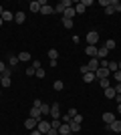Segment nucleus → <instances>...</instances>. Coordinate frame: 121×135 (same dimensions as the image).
Instances as JSON below:
<instances>
[{
    "instance_id": "1",
    "label": "nucleus",
    "mask_w": 121,
    "mask_h": 135,
    "mask_svg": "<svg viewBox=\"0 0 121 135\" xmlns=\"http://www.w3.org/2000/svg\"><path fill=\"white\" fill-rule=\"evenodd\" d=\"M85 40H87V45L97 46V42H99V32H97V30H89V32H87V36H85Z\"/></svg>"
},
{
    "instance_id": "2",
    "label": "nucleus",
    "mask_w": 121,
    "mask_h": 135,
    "mask_svg": "<svg viewBox=\"0 0 121 135\" xmlns=\"http://www.w3.org/2000/svg\"><path fill=\"white\" fill-rule=\"evenodd\" d=\"M38 2H40V14H45V16L55 14V6H49V4H46V0H38Z\"/></svg>"
},
{
    "instance_id": "3",
    "label": "nucleus",
    "mask_w": 121,
    "mask_h": 135,
    "mask_svg": "<svg viewBox=\"0 0 121 135\" xmlns=\"http://www.w3.org/2000/svg\"><path fill=\"white\" fill-rule=\"evenodd\" d=\"M71 6H73V2H71V0H61V2H59V4L55 6V12L63 14V12L67 10V8H71Z\"/></svg>"
},
{
    "instance_id": "4",
    "label": "nucleus",
    "mask_w": 121,
    "mask_h": 135,
    "mask_svg": "<svg viewBox=\"0 0 121 135\" xmlns=\"http://www.w3.org/2000/svg\"><path fill=\"white\" fill-rule=\"evenodd\" d=\"M36 129H38L42 135H46V131L51 129V121H46V119H40L38 123H36Z\"/></svg>"
},
{
    "instance_id": "5",
    "label": "nucleus",
    "mask_w": 121,
    "mask_h": 135,
    "mask_svg": "<svg viewBox=\"0 0 121 135\" xmlns=\"http://www.w3.org/2000/svg\"><path fill=\"white\" fill-rule=\"evenodd\" d=\"M51 117L52 119H61V103H51Z\"/></svg>"
},
{
    "instance_id": "6",
    "label": "nucleus",
    "mask_w": 121,
    "mask_h": 135,
    "mask_svg": "<svg viewBox=\"0 0 121 135\" xmlns=\"http://www.w3.org/2000/svg\"><path fill=\"white\" fill-rule=\"evenodd\" d=\"M95 77H97V81L99 79H109V69L107 67H99L97 71H95Z\"/></svg>"
},
{
    "instance_id": "7",
    "label": "nucleus",
    "mask_w": 121,
    "mask_h": 135,
    "mask_svg": "<svg viewBox=\"0 0 121 135\" xmlns=\"http://www.w3.org/2000/svg\"><path fill=\"white\" fill-rule=\"evenodd\" d=\"M101 119H103V121H105V125H111V123H113V121H115V113H111V111H107V113H103V117H101Z\"/></svg>"
},
{
    "instance_id": "8",
    "label": "nucleus",
    "mask_w": 121,
    "mask_h": 135,
    "mask_svg": "<svg viewBox=\"0 0 121 135\" xmlns=\"http://www.w3.org/2000/svg\"><path fill=\"white\" fill-rule=\"evenodd\" d=\"M97 51H99V49H97V46H93V45L85 46V55H89L91 59H97Z\"/></svg>"
},
{
    "instance_id": "9",
    "label": "nucleus",
    "mask_w": 121,
    "mask_h": 135,
    "mask_svg": "<svg viewBox=\"0 0 121 135\" xmlns=\"http://www.w3.org/2000/svg\"><path fill=\"white\" fill-rule=\"evenodd\" d=\"M107 129H111L113 133H121V119H115L111 125H107Z\"/></svg>"
},
{
    "instance_id": "10",
    "label": "nucleus",
    "mask_w": 121,
    "mask_h": 135,
    "mask_svg": "<svg viewBox=\"0 0 121 135\" xmlns=\"http://www.w3.org/2000/svg\"><path fill=\"white\" fill-rule=\"evenodd\" d=\"M30 117H32V119H36V121H40V119H45V117H42V113H40V109H38V107H30Z\"/></svg>"
},
{
    "instance_id": "11",
    "label": "nucleus",
    "mask_w": 121,
    "mask_h": 135,
    "mask_svg": "<svg viewBox=\"0 0 121 135\" xmlns=\"http://www.w3.org/2000/svg\"><path fill=\"white\" fill-rule=\"evenodd\" d=\"M36 123H38L36 119L28 117V119H26V121H24V127H26V129H28V131H32V129H36Z\"/></svg>"
},
{
    "instance_id": "12",
    "label": "nucleus",
    "mask_w": 121,
    "mask_h": 135,
    "mask_svg": "<svg viewBox=\"0 0 121 135\" xmlns=\"http://www.w3.org/2000/svg\"><path fill=\"white\" fill-rule=\"evenodd\" d=\"M14 22H16V24H24V22H26V14H24L22 10L16 12V14H14Z\"/></svg>"
},
{
    "instance_id": "13",
    "label": "nucleus",
    "mask_w": 121,
    "mask_h": 135,
    "mask_svg": "<svg viewBox=\"0 0 121 135\" xmlns=\"http://www.w3.org/2000/svg\"><path fill=\"white\" fill-rule=\"evenodd\" d=\"M87 67H89V71H93V73H95V71L101 67V65H99V59H91V61L87 62Z\"/></svg>"
},
{
    "instance_id": "14",
    "label": "nucleus",
    "mask_w": 121,
    "mask_h": 135,
    "mask_svg": "<svg viewBox=\"0 0 121 135\" xmlns=\"http://www.w3.org/2000/svg\"><path fill=\"white\" fill-rule=\"evenodd\" d=\"M107 56H109V51H107L105 46H101V49L97 51V59H99V61H105Z\"/></svg>"
},
{
    "instance_id": "15",
    "label": "nucleus",
    "mask_w": 121,
    "mask_h": 135,
    "mask_svg": "<svg viewBox=\"0 0 121 135\" xmlns=\"http://www.w3.org/2000/svg\"><path fill=\"white\" fill-rule=\"evenodd\" d=\"M40 113H42V117H49V115H51V105H49V103H42V105H40Z\"/></svg>"
},
{
    "instance_id": "16",
    "label": "nucleus",
    "mask_w": 121,
    "mask_h": 135,
    "mask_svg": "<svg viewBox=\"0 0 121 135\" xmlns=\"http://www.w3.org/2000/svg\"><path fill=\"white\" fill-rule=\"evenodd\" d=\"M69 127H71V133H79V131H81V123H77L75 119H71Z\"/></svg>"
},
{
    "instance_id": "17",
    "label": "nucleus",
    "mask_w": 121,
    "mask_h": 135,
    "mask_svg": "<svg viewBox=\"0 0 121 135\" xmlns=\"http://www.w3.org/2000/svg\"><path fill=\"white\" fill-rule=\"evenodd\" d=\"M18 61H20V62H28V61H30V52H28V51L18 52Z\"/></svg>"
},
{
    "instance_id": "18",
    "label": "nucleus",
    "mask_w": 121,
    "mask_h": 135,
    "mask_svg": "<svg viewBox=\"0 0 121 135\" xmlns=\"http://www.w3.org/2000/svg\"><path fill=\"white\" fill-rule=\"evenodd\" d=\"M69 133H71L69 123H61V127H59V135H69Z\"/></svg>"
},
{
    "instance_id": "19",
    "label": "nucleus",
    "mask_w": 121,
    "mask_h": 135,
    "mask_svg": "<svg viewBox=\"0 0 121 135\" xmlns=\"http://www.w3.org/2000/svg\"><path fill=\"white\" fill-rule=\"evenodd\" d=\"M75 14H77V12H75V6H71V8H67V10L63 12V18H71V20H73Z\"/></svg>"
},
{
    "instance_id": "20",
    "label": "nucleus",
    "mask_w": 121,
    "mask_h": 135,
    "mask_svg": "<svg viewBox=\"0 0 121 135\" xmlns=\"http://www.w3.org/2000/svg\"><path fill=\"white\" fill-rule=\"evenodd\" d=\"M83 81H85V83H95L97 77H95V73H85L83 75Z\"/></svg>"
},
{
    "instance_id": "21",
    "label": "nucleus",
    "mask_w": 121,
    "mask_h": 135,
    "mask_svg": "<svg viewBox=\"0 0 121 135\" xmlns=\"http://www.w3.org/2000/svg\"><path fill=\"white\" fill-rule=\"evenodd\" d=\"M28 8H30V12H40V2L38 0H32L28 4Z\"/></svg>"
},
{
    "instance_id": "22",
    "label": "nucleus",
    "mask_w": 121,
    "mask_h": 135,
    "mask_svg": "<svg viewBox=\"0 0 121 135\" xmlns=\"http://www.w3.org/2000/svg\"><path fill=\"white\" fill-rule=\"evenodd\" d=\"M103 93H105V97H107V99H115V95H117L113 87H107V89H105Z\"/></svg>"
},
{
    "instance_id": "23",
    "label": "nucleus",
    "mask_w": 121,
    "mask_h": 135,
    "mask_svg": "<svg viewBox=\"0 0 121 135\" xmlns=\"http://www.w3.org/2000/svg\"><path fill=\"white\" fill-rule=\"evenodd\" d=\"M105 49H107V51H113V49H115V46H117V42H115V40H113V38H107V40H105Z\"/></svg>"
},
{
    "instance_id": "24",
    "label": "nucleus",
    "mask_w": 121,
    "mask_h": 135,
    "mask_svg": "<svg viewBox=\"0 0 121 135\" xmlns=\"http://www.w3.org/2000/svg\"><path fill=\"white\" fill-rule=\"evenodd\" d=\"M12 18H14V14H12L10 10H4V12H2V20H4V22H10Z\"/></svg>"
},
{
    "instance_id": "25",
    "label": "nucleus",
    "mask_w": 121,
    "mask_h": 135,
    "mask_svg": "<svg viewBox=\"0 0 121 135\" xmlns=\"http://www.w3.org/2000/svg\"><path fill=\"white\" fill-rule=\"evenodd\" d=\"M85 10H87V8L81 4V2H77V4H75V12H77V14H85Z\"/></svg>"
},
{
    "instance_id": "26",
    "label": "nucleus",
    "mask_w": 121,
    "mask_h": 135,
    "mask_svg": "<svg viewBox=\"0 0 121 135\" xmlns=\"http://www.w3.org/2000/svg\"><path fill=\"white\" fill-rule=\"evenodd\" d=\"M49 59H51V61H57L59 59V51L57 49H51V51H49Z\"/></svg>"
},
{
    "instance_id": "27",
    "label": "nucleus",
    "mask_w": 121,
    "mask_h": 135,
    "mask_svg": "<svg viewBox=\"0 0 121 135\" xmlns=\"http://www.w3.org/2000/svg\"><path fill=\"white\" fill-rule=\"evenodd\" d=\"M109 4L113 6V10H115V12H121V2H119V0H111Z\"/></svg>"
},
{
    "instance_id": "28",
    "label": "nucleus",
    "mask_w": 121,
    "mask_h": 135,
    "mask_svg": "<svg viewBox=\"0 0 121 135\" xmlns=\"http://www.w3.org/2000/svg\"><path fill=\"white\" fill-rule=\"evenodd\" d=\"M8 62H10V67H16L18 62H20V61H18V55H10V59H8Z\"/></svg>"
},
{
    "instance_id": "29",
    "label": "nucleus",
    "mask_w": 121,
    "mask_h": 135,
    "mask_svg": "<svg viewBox=\"0 0 121 135\" xmlns=\"http://www.w3.org/2000/svg\"><path fill=\"white\" fill-rule=\"evenodd\" d=\"M52 89H55V91H63V89H65V83H63V81H55Z\"/></svg>"
},
{
    "instance_id": "30",
    "label": "nucleus",
    "mask_w": 121,
    "mask_h": 135,
    "mask_svg": "<svg viewBox=\"0 0 121 135\" xmlns=\"http://www.w3.org/2000/svg\"><path fill=\"white\" fill-rule=\"evenodd\" d=\"M107 69H109V71H119V65H117L115 61H109L107 62Z\"/></svg>"
},
{
    "instance_id": "31",
    "label": "nucleus",
    "mask_w": 121,
    "mask_h": 135,
    "mask_svg": "<svg viewBox=\"0 0 121 135\" xmlns=\"http://www.w3.org/2000/svg\"><path fill=\"white\" fill-rule=\"evenodd\" d=\"M10 83H12L10 77H4V75H2V85H0V87H10Z\"/></svg>"
},
{
    "instance_id": "32",
    "label": "nucleus",
    "mask_w": 121,
    "mask_h": 135,
    "mask_svg": "<svg viewBox=\"0 0 121 135\" xmlns=\"http://www.w3.org/2000/svg\"><path fill=\"white\" fill-rule=\"evenodd\" d=\"M61 22H63V26H65V28H73V20H71V18H63Z\"/></svg>"
},
{
    "instance_id": "33",
    "label": "nucleus",
    "mask_w": 121,
    "mask_h": 135,
    "mask_svg": "<svg viewBox=\"0 0 121 135\" xmlns=\"http://www.w3.org/2000/svg\"><path fill=\"white\" fill-rule=\"evenodd\" d=\"M45 75H46V71H45V69H38V71L35 73V77H36V79H45Z\"/></svg>"
},
{
    "instance_id": "34",
    "label": "nucleus",
    "mask_w": 121,
    "mask_h": 135,
    "mask_svg": "<svg viewBox=\"0 0 121 135\" xmlns=\"http://www.w3.org/2000/svg\"><path fill=\"white\" fill-rule=\"evenodd\" d=\"M99 85L103 87V91L107 89V87H111V85H109V79H99Z\"/></svg>"
},
{
    "instance_id": "35",
    "label": "nucleus",
    "mask_w": 121,
    "mask_h": 135,
    "mask_svg": "<svg viewBox=\"0 0 121 135\" xmlns=\"http://www.w3.org/2000/svg\"><path fill=\"white\" fill-rule=\"evenodd\" d=\"M51 127H52V129H59V127H61V119H52V121H51Z\"/></svg>"
},
{
    "instance_id": "36",
    "label": "nucleus",
    "mask_w": 121,
    "mask_h": 135,
    "mask_svg": "<svg viewBox=\"0 0 121 135\" xmlns=\"http://www.w3.org/2000/svg\"><path fill=\"white\" fill-rule=\"evenodd\" d=\"M30 67H32V69H36V71H38V69H42V65H40V61H36V59H35V61H32V65H30Z\"/></svg>"
},
{
    "instance_id": "37",
    "label": "nucleus",
    "mask_w": 121,
    "mask_h": 135,
    "mask_svg": "<svg viewBox=\"0 0 121 135\" xmlns=\"http://www.w3.org/2000/svg\"><path fill=\"white\" fill-rule=\"evenodd\" d=\"M105 14H107V16H111V14H115V10H113V6H107V8H105Z\"/></svg>"
},
{
    "instance_id": "38",
    "label": "nucleus",
    "mask_w": 121,
    "mask_h": 135,
    "mask_svg": "<svg viewBox=\"0 0 121 135\" xmlns=\"http://www.w3.org/2000/svg\"><path fill=\"white\" fill-rule=\"evenodd\" d=\"M79 73H81V75H85V73H93V71H89V67H87V65H83V67L79 69Z\"/></svg>"
},
{
    "instance_id": "39",
    "label": "nucleus",
    "mask_w": 121,
    "mask_h": 135,
    "mask_svg": "<svg viewBox=\"0 0 121 135\" xmlns=\"http://www.w3.org/2000/svg\"><path fill=\"white\" fill-rule=\"evenodd\" d=\"M113 79H115L117 83H121V71H115V73H113Z\"/></svg>"
},
{
    "instance_id": "40",
    "label": "nucleus",
    "mask_w": 121,
    "mask_h": 135,
    "mask_svg": "<svg viewBox=\"0 0 121 135\" xmlns=\"http://www.w3.org/2000/svg\"><path fill=\"white\" fill-rule=\"evenodd\" d=\"M35 73H36V69H32V67H28V69H26V77H32Z\"/></svg>"
},
{
    "instance_id": "41",
    "label": "nucleus",
    "mask_w": 121,
    "mask_h": 135,
    "mask_svg": "<svg viewBox=\"0 0 121 135\" xmlns=\"http://www.w3.org/2000/svg\"><path fill=\"white\" fill-rule=\"evenodd\" d=\"M81 4L87 8V6H93V0H81Z\"/></svg>"
},
{
    "instance_id": "42",
    "label": "nucleus",
    "mask_w": 121,
    "mask_h": 135,
    "mask_svg": "<svg viewBox=\"0 0 121 135\" xmlns=\"http://www.w3.org/2000/svg\"><path fill=\"white\" fill-rule=\"evenodd\" d=\"M73 119H75L77 123H83V115H81V113H77V115H75V117H73Z\"/></svg>"
},
{
    "instance_id": "43",
    "label": "nucleus",
    "mask_w": 121,
    "mask_h": 135,
    "mask_svg": "<svg viewBox=\"0 0 121 135\" xmlns=\"http://www.w3.org/2000/svg\"><path fill=\"white\" fill-rule=\"evenodd\" d=\"M40 105H42V101H40V99H35V101H32V107H38V109H40Z\"/></svg>"
},
{
    "instance_id": "44",
    "label": "nucleus",
    "mask_w": 121,
    "mask_h": 135,
    "mask_svg": "<svg viewBox=\"0 0 121 135\" xmlns=\"http://www.w3.org/2000/svg\"><path fill=\"white\" fill-rule=\"evenodd\" d=\"M46 135H59V129H52V127H51V129L46 131Z\"/></svg>"
},
{
    "instance_id": "45",
    "label": "nucleus",
    "mask_w": 121,
    "mask_h": 135,
    "mask_svg": "<svg viewBox=\"0 0 121 135\" xmlns=\"http://www.w3.org/2000/svg\"><path fill=\"white\" fill-rule=\"evenodd\" d=\"M113 89H115V93H117V95H121V83H117L115 87H113Z\"/></svg>"
},
{
    "instance_id": "46",
    "label": "nucleus",
    "mask_w": 121,
    "mask_h": 135,
    "mask_svg": "<svg viewBox=\"0 0 121 135\" xmlns=\"http://www.w3.org/2000/svg\"><path fill=\"white\" fill-rule=\"evenodd\" d=\"M2 75H4V77H12V69H6Z\"/></svg>"
},
{
    "instance_id": "47",
    "label": "nucleus",
    "mask_w": 121,
    "mask_h": 135,
    "mask_svg": "<svg viewBox=\"0 0 121 135\" xmlns=\"http://www.w3.org/2000/svg\"><path fill=\"white\" fill-rule=\"evenodd\" d=\"M99 4H101V6H105V8H107V6H109V0H99Z\"/></svg>"
},
{
    "instance_id": "48",
    "label": "nucleus",
    "mask_w": 121,
    "mask_h": 135,
    "mask_svg": "<svg viewBox=\"0 0 121 135\" xmlns=\"http://www.w3.org/2000/svg\"><path fill=\"white\" fill-rule=\"evenodd\" d=\"M4 71H6V65H4V62H2V61H0V75L4 73Z\"/></svg>"
},
{
    "instance_id": "49",
    "label": "nucleus",
    "mask_w": 121,
    "mask_h": 135,
    "mask_svg": "<svg viewBox=\"0 0 121 135\" xmlns=\"http://www.w3.org/2000/svg\"><path fill=\"white\" fill-rule=\"evenodd\" d=\"M67 115H71V117H75V115H77V109H69V113H67Z\"/></svg>"
},
{
    "instance_id": "50",
    "label": "nucleus",
    "mask_w": 121,
    "mask_h": 135,
    "mask_svg": "<svg viewBox=\"0 0 121 135\" xmlns=\"http://www.w3.org/2000/svg\"><path fill=\"white\" fill-rule=\"evenodd\" d=\"M115 101H117V103H121V95H115Z\"/></svg>"
},
{
    "instance_id": "51",
    "label": "nucleus",
    "mask_w": 121,
    "mask_h": 135,
    "mask_svg": "<svg viewBox=\"0 0 121 135\" xmlns=\"http://www.w3.org/2000/svg\"><path fill=\"white\" fill-rule=\"evenodd\" d=\"M117 111H119V115H121V103H117Z\"/></svg>"
},
{
    "instance_id": "52",
    "label": "nucleus",
    "mask_w": 121,
    "mask_h": 135,
    "mask_svg": "<svg viewBox=\"0 0 121 135\" xmlns=\"http://www.w3.org/2000/svg\"><path fill=\"white\" fill-rule=\"evenodd\" d=\"M2 12H4V6H0V16H2Z\"/></svg>"
},
{
    "instance_id": "53",
    "label": "nucleus",
    "mask_w": 121,
    "mask_h": 135,
    "mask_svg": "<svg viewBox=\"0 0 121 135\" xmlns=\"http://www.w3.org/2000/svg\"><path fill=\"white\" fill-rule=\"evenodd\" d=\"M2 24H4V20H2V16H0V26H2Z\"/></svg>"
},
{
    "instance_id": "54",
    "label": "nucleus",
    "mask_w": 121,
    "mask_h": 135,
    "mask_svg": "<svg viewBox=\"0 0 121 135\" xmlns=\"http://www.w3.org/2000/svg\"><path fill=\"white\" fill-rule=\"evenodd\" d=\"M117 65H119V71H121V61H119V62H117Z\"/></svg>"
},
{
    "instance_id": "55",
    "label": "nucleus",
    "mask_w": 121,
    "mask_h": 135,
    "mask_svg": "<svg viewBox=\"0 0 121 135\" xmlns=\"http://www.w3.org/2000/svg\"><path fill=\"white\" fill-rule=\"evenodd\" d=\"M0 85H2V75H0Z\"/></svg>"
},
{
    "instance_id": "56",
    "label": "nucleus",
    "mask_w": 121,
    "mask_h": 135,
    "mask_svg": "<svg viewBox=\"0 0 121 135\" xmlns=\"http://www.w3.org/2000/svg\"><path fill=\"white\" fill-rule=\"evenodd\" d=\"M119 55H121V49H119Z\"/></svg>"
},
{
    "instance_id": "57",
    "label": "nucleus",
    "mask_w": 121,
    "mask_h": 135,
    "mask_svg": "<svg viewBox=\"0 0 121 135\" xmlns=\"http://www.w3.org/2000/svg\"><path fill=\"white\" fill-rule=\"evenodd\" d=\"M0 95H2V91H0Z\"/></svg>"
}]
</instances>
